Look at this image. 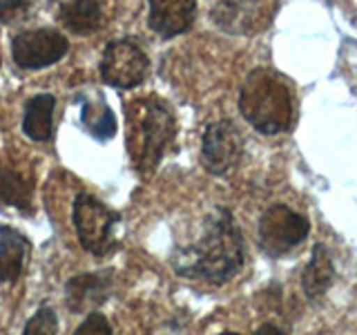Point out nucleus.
<instances>
[{
  "instance_id": "nucleus-1",
  "label": "nucleus",
  "mask_w": 357,
  "mask_h": 335,
  "mask_svg": "<svg viewBox=\"0 0 357 335\" xmlns=\"http://www.w3.org/2000/svg\"><path fill=\"white\" fill-rule=\"evenodd\" d=\"M243 260V234L234 215L228 208L217 206L204 219L197 241L176 248L170 262L176 275L221 286L241 271Z\"/></svg>"
},
{
  "instance_id": "nucleus-2",
  "label": "nucleus",
  "mask_w": 357,
  "mask_h": 335,
  "mask_svg": "<svg viewBox=\"0 0 357 335\" xmlns=\"http://www.w3.org/2000/svg\"><path fill=\"white\" fill-rule=\"evenodd\" d=\"M128 152L141 174L152 172L161 163L176 137V119L172 107L159 96H141L126 105Z\"/></svg>"
},
{
  "instance_id": "nucleus-3",
  "label": "nucleus",
  "mask_w": 357,
  "mask_h": 335,
  "mask_svg": "<svg viewBox=\"0 0 357 335\" xmlns=\"http://www.w3.org/2000/svg\"><path fill=\"white\" fill-rule=\"evenodd\" d=\"M239 112L261 134H282L293 126V85L284 74L259 67L241 85Z\"/></svg>"
},
{
  "instance_id": "nucleus-4",
  "label": "nucleus",
  "mask_w": 357,
  "mask_h": 335,
  "mask_svg": "<svg viewBox=\"0 0 357 335\" xmlns=\"http://www.w3.org/2000/svg\"><path fill=\"white\" fill-rule=\"evenodd\" d=\"M72 221L78 244L94 257H107L119 248L114 228L121 215L89 193H78L72 206Z\"/></svg>"
},
{
  "instance_id": "nucleus-5",
  "label": "nucleus",
  "mask_w": 357,
  "mask_h": 335,
  "mask_svg": "<svg viewBox=\"0 0 357 335\" xmlns=\"http://www.w3.org/2000/svg\"><path fill=\"white\" fill-rule=\"evenodd\" d=\"M308 232L310 221L286 204H273L266 208L259 219V228H257L261 251L271 257L288 255L308 237Z\"/></svg>"
},
{
  "instance_id": "nucleus-6",
  "label": "nucleus",
  "mask_w": 357,
  "mask_h": 335,
  "mask_svg": "<svg viewBox=\"0 0 357 335\" xmlns=\"http://www.w3.org/2000/svg\"><path fill=\"white\" fill-rule=\"evenodd\" d=\"M150 74L148 54L132 38L109 40L100 59V78L116 89L139 87Z\"/></svg>"
},
{
  "instance_id": "nucleus-7",
  "label": "nucleus",
  "mask_w": 357,
  "mask_h": 335,
  "mask_svg": "<svg viewBox=\"0 0 357 335\" xmlns=\"http://www.w3.org/2000/svg\"><path fill=\"white\" fill-rule=\"evenodd\" d=\"M243 154V137L232 121L223 119L210 123L201 141V163L217 177L230 174L239 165Z\"/></svg>"
},
{
  "instance_id": "nucleus-8",
  "label": "nucleus",
  "mask_w": 357,
  "mask_h": 335,
  "mask_svg": "<svg viewBox=\"0 0 357 335\" xmlns=\"http://www.w3.org/2000/svg\"><path fill=\"white\" fill-rule=\"evenodd\" d=\"M70 52V43L59 29L40 27L20 31L11 40V56L22 70H43L59 63Z\"/></svg>"
},
{
  "instance_id": "nucleus-9",
  "label": "nucleus",
  "mask_w": 357,
  "mask_h": 335,
  "mask_svg": "<svg viewBox=\"0 0 357 335\" xmlns=\"http://www.w3.org/2000/svg\"><path fill=\"white\" fill-rule=\"evenodd\" d=\"M275 14V7H259V0H239V3H232V0H223V3L215 5L210 11V18L217 27L226 29L230 34H250L261 25L266 27V22L271 20Z\"/></svg>"
},
{
  "instance_id": "nucleus-10",
  "label": "nucleus",
  "mask_w": 357,
  "mask_h": 335,
  "mask_svg": "<svg viewBox=\"0 0 357 335\" xmlns=\"http://www.w3.org/2000/svg\"><path fill=\"white\" fill-rule=\"evenodd\" d=\"M148 25L161 38H174L188 31L197 18V0H148Z\"/></svg>"
},
{
  "instance_id": "nucleus-11",
  "label": "nucleus",
  "mask_w": 357,
  "mask_h": 335,
  "mask_svg": "<svg viewBox=\"0 0 357 335\" xmlns=\"http://www.w3.org/2000/svg\"><path fill=\"white\" fill-rule=\"evenodd\" d=\"M112 290V273H81L65 286V302L72 313L96 311L107 302Z\"/></svg>"
},
{
  "instance_id": "nucleus-12",
  "label": "nucleus",
  "mask_w": 357,
  "mask_h": 335,
  "mask_svg": "<svg viewBox=\"0 0 357 335\" xmlns=\"http://www.w3.org/2000/svg\"><path fill=\"white\" fill-rule=\"evenodd\" d=\"M31 255V241L18 228L0 226V282L16 284Z\"/></svg>"
},
{
  "instance_id": "nucleus-13",
  "label": "nucleus",
  "mask_w": 357,
  "mask_h": 335,
  "mask_svg": "<svg viewBox=\"0 0 357 335\" xmlns=\"http://www.w3.org/2000/svg\"><path fill=\"white\" fill-rule=\"evenodd\" d=\"M54 110L56 96L54 94H36L25 103V114H22V132L31 141L47 143L54 137Z\"/></svg>"
},
{
  "instance_id": "nucleus-14",
  "label": "nucleus",
  "mask_w": 357,
  "mask_h": 335,
  "mask_svg": "<svg viewBox=\"0 0 357 335\" xmlns=\"http://www.w3.org/2000/svg\"><path fill=\"white\" fill-rule=\"evenodd\" d=\"M59 20L76 36H87L103 22V7L100 0H63L59 7Z\"/></svg>"
},
{
  "instance_id": "nucleus-15",
  "label": "nucleus",
  "mask_w": 357,
  "mask_h": 335,
  "mask_svg": "<svg viewBox=\"0 0 357 335\" xmlns=\"http://www.w3.org/2000/svg\"><path fill=\"white\" fill-rule=\"evenodd\" d=\"M335 279V266L331 260V253L326 251L324 244H315L310 255V262L304 268V275H301V288H304V295L310 302H319L326 290L331 288Z\"/></svg>"
},
{
  "instance_id": "nucleus-16",
  "label": "nucleus",
  "mask_w": 357,
  "mask_h": 335,
  "mask_svg": "<svg viewBox=\"0 0 357 335\" xmlns=\"http://www.w3.org/2000/svg\"><path fill=\"white\" fill-rule=\"evenodd\" d=\"M0 206L16 208L20 212H31L33 208V184L3 159H0Z\"/></svg>"
},
{
  "instance_id": "nucleus-17",
  "label": "nucleus",
  "mask_w": 357,
  "mask_h": 335,
  "mask_svg": "<svg viewBox=\"0 0 357 335\" xmlns=\"http://www.w3.org/2000/svg\"><path fill=\"white\" fill-rule=\"evenodd\" d=\"M81 121L96 141H109L116 134V119L105 100H81Z\"/></svg>"
},
{
  "instance_id": "nucleus-18",
  "label": "nucleus",
  "mask_w": 357,
  "mask_h": 335,
  "mask_svg": "<svg viewBox=\"0 0 357 335\" xmlns=\"http://www.w3.org/2000/svg\"><path fill=\"white\" fill-rule=\"evenodd\" d=\"M22 335H59V315L52 306H40L27 320Z\"/></svg>"
},
{
  "instance_id": "nucleus-19",
  "label": "nucleus",
  "mask_w": 357,
  "mask_h": 335,
  "mask_svg": "<svg viewBox=\"0 0 357 335\" xmlns=\"http://www.w3.org/2000/svg\"><path fill=\"white\" fill-rule=\"evenodd\" d=\"M74 335H112V327L103 313L92 311L89 315L81 322V327L76 329Z\"/></svg>"
},
{
  "instance_id": "nucleus-20",
  "label": "nucleus",
  "mask_w": 357,
  "mask_h": 335,
  "mask_svg": "<svg viewBox=\"0 0 357 335\" xmlns=\"http://www.w3.org/2000/svg\"><path fill=\"white\" fill-rule=\"evenodd\" d=\"M31 0H0V22H14L29 11Z\"/></svg>"
},
{
  "instance_id": "nucleus-21",
  "label": "nucleus",
  "mask_w": 357,
  "mask_h": 335,
  "mask_svg": "<svg viewBox=\"0 0 357 335\" xmlns=\"http://www.w3.org/2000/svg\"><path fill=\"white\" fill-rule=\"evenodd\" d=\"M255 335H288V333H284L279 327H275V324H264V327L257 329Z\"/></svg>"
},
{
  "instance_id": "nucleus-22",
  "label": "nucleus",
  "mask_w": 357,
  "mask_h": 335,
  "mask_svg": "<svg viewBox=\"0 0 357 335\" xmlns=\"http://www.w3.org/2000/svg\"><path fill=\"white\" fill-rule=\"evenodd\" d=\"M219 335H237V333H219Z\"/></svg>"
}]
</instances>
